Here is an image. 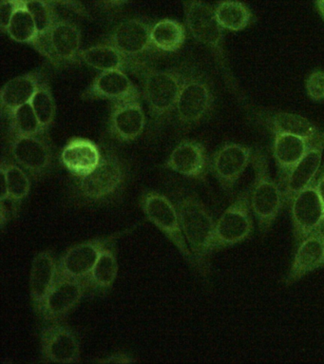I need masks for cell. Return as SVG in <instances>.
<instances>
[{"instance_id":"484cf974","label":"cell","mask_w":324,"mask_h":364,"mask_svg":"<svg viewBox=\"0 0 324 364\" xmlns=\"http://www.w3.org/2000/svg\"><path fill=\"white\" fill-rule=\"evenodd\" d=\"M256 123L273 135L292 134L306 138L318 136L321 131L301 115L284 112H255Z\"/></svg>"},{"instance_id":"7a4b0ae2","label":"cell","mask_w":324,"mask_h":364,"mask_svg":"<svg viewBox=\"0 0 324 364\" xmlns=\"http://www.w3.org/2000/svg\"><path fill=\"white\" fill-rule=\"evenodd\" d=\"M176 205L183 233L195 262V270L205 282H208L211 273V257L215 253L214 233L216 221L207 205L196 194L179 196Z\"/></svg>"},{"instance_id":"f546056e","label":"cell","mask_w":324,"mask_h":364,"mask_svg":"<svg viewBox=\"0 0 324 364\" xmlns=\"http://www.w3.org/2000/svg\"><path fill=\"white\" fill-rule=\"evenodd\" d=\"M151 42L157 52L173 53L182 49L187 41V28L176 19L155 22L151 29Z\"/></svg>"},{"instance_id":"e575fe53","label":"cell","mask_w":324,"mask_h":364,"mask_svg":"<svg viewBox=\"0 0 324 364\" xmlns=\"http://www.w3.org/2000/svg\"><path fill=\"white\" fill-rule=\"evenodd\" d=\"M24 7L32 15L41 38L46 42L48 33L60 18L55 6L42 0H24Z\"/></svg>"},{"instance_id":"4316f807","label":"cell","mask_w":324,"mask_h":364,"mask_svg":"<svg viewBox=\"0 0 324 364\" xmlns=\"http://www.w3.org/2000/svg\"><path fill=\"white\" fill-rule=\"evenodd\" d=\"M317 138L318 136L306 138L292 134L274 135L272 151L279 171V180L286 177V174L297 165Z\"/></svg>"},{"instance_id":"cb8c5ba5","label":"cell","mask_w":324,"mask_h":364,"mask_svg":"<svg viewBox=\"0 0 324 364\" xmlns=\"http://www.w3.org/2000/svg\"><path fill=\"white\" fill-rule=\"evenodd\" d=\"M46 77L44 68L39 67L8 81L0 92L2 117H9L19 107L30 103Z\"/></svg>"},{"instance_id":"8d00e7d4","label":"cell","mask_w":324,"mask_h":364,"mask_svg":"<svg viewBox=\"0 0 324 364\" xmlns=\"http://www.w3.org/2000/svg\"><path fill=\"white\" fill-rule=\"evenodd\" d=\"M22 6H24V2L21 0H0V28L2 33H7L14 15Z\"/></svg>"},{"instance_id":"836d02e7","label":"cell","mask_w":324,"mask_h":364,"mask_svg":"<svg viewBox=\"0 0 324 364\" xmlns=\"http://www.w3.org/2000/svg\"><path fill=\"white\" fill-rule=\"evenodd\" d=\"M1 163L6 169L9 196L14 201L21 205L29 196L31 188H32L30 175L13 160L2 159Z\"/></svg>"},{"instance_id":"2e32d148","label":"cell","mask_w":324,"mask_h":364,"mask_svg":"<svg viewBox=\"0 0 324 364\" xmlns=\"http://www.w3.org/2000/svg\"><path fill=\"white\" fill-rule=\"evenodd\" d=\"M80 60L81 63L99 72L121 70L134 73L139 77L152 68L148 59L129 58L105 42L92 45L81 50Z\"/></svg>"},{"instance_id":"1f68e13d","label":"cell","mask_w":324,"mask_h":364,"mask_svg":"<svg viewBox=\"0 0 324 364\" xmlns=\"http://www.w3.org/2000/svg\"><path fill=\"white\" fill-rule=\"evenodd\" d=\"M8 136H35V135L48 134L42 129L38 118L33 111L32 104L27 103L16 109L9 117Z\"/></svg>"},{"instance_id":"ac0fdd59","label":"cell","mask_w":324,"mask_h":364,"mask_svg":"<svg viewBox=\"0 0 324 364\" xmlns=\"http://www.w3.org/2000/svg\"><path fill=\"white\" fill-rule=\"evenodd\" d=\"M85 101L109 100L112 103L141 100L136 85L121 70L100 72L81 95Z\"/></svg>"},{"instance_id":"ee69618b","label":"cell","mask_w":324,"mask_h":364,"mask_svg":"<svg viewBox=\"0 0 324 364\" xmlns=\"http://www.w3.org/2000/svg\"><path fill=\"white\" fill-rule=\"evenodd\" d=\"M315 5L318 14L324 19V0H315Z\"/></svg>"},{"instance_id":"74e56055","label":"cell","mask_w":324,"mask_h":364,"mask_svg":"<svg viewBox=\"0 0 324 364\" xmlns=\"http://www.w3.org/2000/svg\"><path fill=\"white\" fill-rule=\"evenodd\" d=\"M21 205L14 201L11 197L0 199V228L4 231L6 225L16 219L21 211Z\"/></svg>"},{"instance_id":"f35d334b","label":"cell","mask_w":324,"mask_h":364,"mask_svg":"<svg viewBox=\"0 0 324 364\" xmlns=\"http://www.w3.org/2000/svg\"><path fill=\"white\" fill-rule=\"evenodd\" d=\"M42 1L52 4L53 6L64 8V9L70 11V12L75 14V15L80 16V18L86 19L92 18L91 14H90L85 5L80 0H42Z\"/></svg>"},{"instance_id":"44dd1931","label":"cell","mask_w":324,"mask_h":364,"mask_svg":"<svg viewBox=\"0 0 324 364\" xmlns=\"http://www.w3.org/2000/svg\"><path fill=\"white\" fill-rule=\"evenodd\" d=\"M323 151L324 131L320 132L311 148L298 161L297 165L286 174V177L279 180L286 205L288 204L293 196L308 187L317 179L323 161Z\"/></svg>"},{"instance_id":"f6af8a7d","label":"cell","mask_w":324,"mask_h":364,"mask_svg":"<svg viewBox=\"0 0 324 364\" xmlns=\"http://www.w3.org/2000/svg\"><path fill=\"white\" fill-rule=\"evenodd\" d=\"M321 230H323L324 231V216H323V224H321Z\"/></svg>"},{"instance_id":"d4e9b609","label":"cell","mask_w":324,"mask_h":364,"mask_svg":"<svg viewBox=\"0 0 324 364\" xmlns=\"http://www.w3.org/2000/svg\"><path fill=\"white\" fill-rule=\"evenodd\" d=\"M58 278V259L52 251L42 250L31 265L29 290L33 309L38 312Z\"/></svg>"},{"instance_id":"7bdbcfd3","label":"cell","mask_w":324,"mask_h":364,"mask_svg":"<svg viewBox=\"0 0 324 364\" xmlns=\"http://www.w3.org/2000/svg\"><path fill=\"white\" fill-rule=\"evenodd\" d=\"M315 188H317L318 193H320L321 199H323L324 203V165L317 179H315Z\"/></svg>"},{"instance_id":"277c9868","label":"cell","mask_w":324,"mask_h":364,"mask_svg":"<svg viewBox=\"0 0 324 364\" xmlns=\"http://www.w3.org/2000/svg\"><path fill=\"white\" fill-rule=\"evenodd\" d=\"M185 26L194 41L204 45L212 53L216 63L224 75L225 84L239 100L244 101L236 78L230 67L225 50L224 29L217 21L215 9L204 0H182Z\"/></svg>"},{"instance_id":"9c48e42d","label":"cell","mask_w":324,"mask_h":364,"mask_svg":"<svg viewBox=\"0 0 324 364\" xmlns=\"http://www.w3.org/2000/svg\"><path fill=\"white\" fill-rule=\"evenodd\" d=\"M249 188L242 191L215 223L214 250L235 247L252 238L254 231V215L249 201Z\"/></svg>"},{"instance_id":"ffe728a7","label":"cell","mask_w":324,"mask_h":364,"mask_svg":"<svg viewBox=\"0 0 324 364\" xmlns=\"http://www.w3.org/2000/svg\"><path fill=\"white\" fill-rule=\"evenodd\" d=\"M146 118L141 100L112 103L108 120V132L119 143H132L143 134Z\"/></svg>"},{"instance_id":"d6a6232c","label":"cell","mask_w":324,"mask_h":364,"mask_svg":"<svg viewBox=\"0 0 324 364\" xmlns=\"http://www.w3.org/2000/svg\"><path fill=\"white\" fill-rule=\"evenodd\" d=\"M31 104L36 117L38 118L39 123L48 134L50 129L52 128L55 121L56 105L55 97H53L52 87H50L49 79L47 77L42 81Z\"/></svg>"},{"instance_id":"4fadbf2b","label":"cell","mask_w":324,"mask_h":364,"mask_svg":"<svg viewBox=\"0 0 324 364\" xmlns=\"http://www.w3.org/2000/svg\"><path fill=\"white\" fill-rule=\"evenodd\" d=\"M253 152L250 146L227 142L210 157V171L225 193H232L242 175L252 164Z\"/></svg>"},{"instance_id":"7402d4cb","label":"cell","mask_w":324,"mask_h":364,"mask_svg":"<svg viewBox=\"0 0 324 364\" xmlns=\"http://www.w3.org/2000/svg\"><path fill=\"white\" fill-rule=\"evenodd\" d=\"M296 251L290 264L284 284L292 286L324 267V231L310 234L296 245Z\"/></svg>"},{"instance_id":"ab89813d","label":"cell","mask_w":324,"mask_h":364,"mask_svg":"<svg viewBox=\"0 0 324 364\" xmlns=\"http://www.w3.org/2000/svg\"><path fill=\"white\" fill-rule=\"evenodd\" d=\"M136 358L128 352H115L106 357L97 358L92 360L94 363L100 364H131L137 363Z\"/></svg>"},{"instance_id":"8992f818","label":"cell","mask_w":324,"mask_h":364,"mask_svg":"<svg viewBox=\"0 0 324 364\" xmlns=\"http://www.w3.org/2000/svg\"><path fill=\"white\" fill-rule=\"evenodd\" d=\"M252 164L255 178L249 188L250 208L259 230L266 234L277 221L286 202L280 183L270 176L269 158L263 149L253 152Z\"/></svg>"},{"instance_id":"60d3db41","label":"cell","mask_w":324,"mask_h":364,"mask_svg":"<svg viewBox=\"0 0 324 364\" xmlns=\"http://www.w3.org/2000/svg\"><path fill=\"white\" fill-rule=\"evenodd\" d=\"M129 2V0H95L98 9L107 14L117 12Z\"/></svg>"},{"instance_id":"30bf717a","label":"cell","mask_w":324,"mask_h":364,"mask_svg":"<svg viewBox=\"0 0 324 364\" xmlns=\"http://www.w3.org/2000/svg\"><path fill=\"white\" fill-rule=\"evenodd\" d=\"M11 158L35 181L50 173L55 162L52 142L47 134L8 138Z\"/></svg>"},{"instance_id":"b9f144b4","label":"cell","mask_w":324,"mask_h":364,"mask_svg":"<svg viewBox=\"0 0 324 364\" xmlns=\"http://www.w3.org/2000/svg\"><path fill=\"white\" fill-rule=\"evenodd\" d=\"M0 176H1V196L0 199L7 198L9 197V188H8V180L6 169L4 164H0Z\"/></svg>"},{"instance_id":"603a6c76","label":"cell","mask_w":324,"mask_h":364,"mask_svg":"<svg viewBox=\"0 0 324 364\" xmlns=\"http://www.w3.org/2000/svg\"><path fill=\"white\" fill-rule=\"evenodd\" d=\"M102 157L103 149L94 141L85 137H72L62 149L59 162L72 177L79 178L94 171Z\"/></svg>"},{"instance_id":"f1b7e54d","label":"cell","mask_w":324,"mask_h":364,"mask_svg":"<svg viewBox=\"0 0 324 364\" xmlns=\"http://www.w3.org/2000/svg\"><path fill=\"white\" fill-rule=\"evenodd\" d=\"M119 264H118V257L117 244L109 245L103 253L94 268L85 279L88 294L94 296H105L114 287L117 282Z\"/></svg>"},{"instance_id":"3957f363","label":"cell","mask_w":324,"mask_h":364,"mask_svg":"<svg viewBox=\"0 0 324 364\" xmlns=\"http://www.w3.org/2000/svg\"><path fill=\"white\" fill-rule=\"evenodd\" d=\"M191 66L184 63L163 70L152 67L141 76L143 97L151 118L148 131L151 136L159 134L173 118L180 92Z\"/></svg>"},{"instance_id":"7c38bea8","label":"cell","mask_w":324,"mask_h":364,"mask_svg":"<svg viewBox=\"0 0 324 364\" xmlns=\"http://www.w3.org/2000/svg\"><path fill=\"white\" fill-rule=\"evenodd\" d=\"M39 338L41 357L47 363L75 364L80 361V338L64 321L44 323Z\"/></svg>"},{"instance_id":"6da1fadb","label":"cell","mask_w":324,"mask_h":364,"mask_svg":"<svg viewBox=\"0 0 324 364\" xmlns=\"http://www.w3.org/2000/svg\"><path fill=\"white\" fill-rule=\"evenodd\" d=\"M128 164L114 149H104L99 165L87 176L73 177L70 197L76 205L103 208L117 204L126 190Z\"/></svg>"},{"instance_id":"ba28073f","label":"cell","mask_w":324,"mask_h":364,"mask_svg":"<svg viewBox=\"0 0 324 364\" xmlns=\"http://www.w3.org/2000/svg\"><path fill=\"white\" fill-rule=\"evenodd\" d=\"M138 225L135 224L109 235L94 237L72 245L58 259V277L85 280L103 251L131 233Z\"/></svg>"},{"instance_id":"9a60e30c","label":"cell","mask_w":324,"mask_h":364,"mask_svg":"<svg viewBox=\"0 0 324 364\" xmlns=\"http://www.w3.org/2000/svg\"><path fill=\"white\" fill-rule=\"evenodd\" d=\"M87 294L85 281L58 277L36 314L44 323L63 321Z\"/></svg>"},{"instance_id":"4dcf8cb0","label":"cell","mask_w":324,"mask_h":364,"mask_svg":"<svg viewBox=\"0 0 324 364\" xmlns=\"http://www.w3.org/2000/svg\"><path fill=\"white\" fill-rule=\"evenodd\" d=\"M217 21L224 30L239 32L253 21L249 6L239 0H221L214 6Z\"/></svg>"},{"instance_id":"e0dca14e","label":"cell","mask_w":324,"mask_h":364,"mask_svg":"<svg viewBox=\"0 0 324 364\" xmlns=\"http://www.w3.org/2000/svg\"><path fill=\"white\" fill-rule=\"evenodd\" d=\"M210 157L204 144L196 140H183L166 160L165 168L188 179L205 182L210 171Z\"/></svg>"},{"instance_id":"d590c367","label":"cell","mask_w":324,"mask_h":364,"mask_svg":"<svg viewBox=\"0 0 324 364\" xmlns=\"http://www.w3.org/2000/svg\"><path fill=\"white\" fill-rule=\"evenodd\" d=\"M306 94L315 102L324 101V72L321 70H313L306 82Z\"/></svg>"},{"instance_id":"83f0119b","label":"cell","mask_w":324,"mask_h":364,"mask_svg":"<svg viewBox=\"0 0 324 364\" xmlns=\"http://www.w3.org/2000/svg\"><path fill=\"white\" fill-rule=\"evenodd\" d=\"M6 35L18 43L32 46L53 66L55 67V61L50 52L49 47L44 39L41 38L32 15L24 6L19 7L16 10Z\"/></svg>"},{"instance_id":"8fae6325","label":"cell","mask_w":324,"mask_h":364,"mask_svg":"<svg viewBox=\"0 0 324 364\" xmlns=\"http://www.w3.org/2000/svg\"><path fill=\"white\" fill-rule=\"evenodd\" d=\"M153 22L146 18H131L119 22L102 42L117 48L129 58L148 59L159 55L151 42Z\"/></svg>"},{"instance_id":"52a82bcc","label":"cell","mask_w":324,"mask_h":364,"mask_svg":"<svg viewBox=\"0 0 324 364\" xmlns=\"http://www.w3.org/2000/svg\"><path fill=\"white\" fill-rule=\"evenodd\" d=\"M139 205L146 218L167 237L185 261L195 269V262L183 233L176 205L165 194L156 191L144 193Z\"/></svg>"},{"instance_id":"5b68a950","label":"cell","mask_w":324,"mask_h":364,"mask_svg":"<svg viewBox=\"0 0 324 364\" xmlns=\"http://www.w3.org/2000/svg\"><path fill=\"white\" fill-rule=\"evenodd\" d=\"M216 107V94L210 76L193 65L180 92L174 111L177 127L190 131L210 119Z\"/></svg>"},{"instance_id":"5bb4252c","label":"cell","mask_w":324,"mask_h":364,"mask_svg":"<svg viewBox=\"0 0 324 364\" xmlns=\"http://www.w3.org/2000/svg\"><path fill=\"white\" fill-rule=\"evenodd\" d=\"M296 245L310 234L321 230L324 203L315 188V180L288 202Z\"/></svg>"},{"instance_id":"bcb514c9","label":"cell","mask_w":324,"mask_h":364,"mask_svg":"<svg viewBox=\"0 0 324 364\" xmlns=\"http://www.w3.org/2000/svg\"><path fill=\"white\" fill-rule=\"evenodd\" d=\"M21 1L24 2V0H21Z\"/></svg>"},{"instance_id":"d6986e66","label":"cell","mask_w":324,"mask_h":364,"mask_svg":"<svg viewBox=\"0 0 324 364\" xmlns=\"http://www.w3.org/2000/svg\"><path fill=\"white\" fill-rule=\"evenodd\" d=\"M81 41L82 33L75 22L67 18L58 19L46 38V43L55 61V68L59 69L81 63Z\"/></svg>"}]
</instances>
